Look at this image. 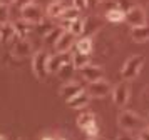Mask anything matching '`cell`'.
Returning a JSON list of instances; mask_svg holds the SVG:
<instances>
[{"label": "cell", "instance_id": "12", "mask_svg": "<svg viewBox=\"0 0 149 140\" xmlns=\"http://www.w3.org/2000/svg\"><path fill=\"white\" fill-rule=\"evenodd\" d=\"M12 55L15 57H27V55H34L32 53V43L27 39H20L19 42H15L12 47Z\"/></svg>", "mask_w": 149, "mask_h": 140}, {"label": "cell", "instance_id": "27", "mask_svg": "<svg viewBox=\"0 0 149 140\" xmlns=\"http://www.w3.org/2000/svg\"><path fill=\"white\" fill-rule=\"evenodd\" d=\"M8 22V7L0 3V23Z\"/></svg>", "mask_w": 149, "mask_h": 140}, {"label": "cell", "instance_id": "2", "mask_svg": "<svg viewBox=\"0 0 149 140\" xmlns=\"http://www.w3.org/2000/svg\"><path fill=\"white\" fill-rule=\"evenodd\" d=\"M144 62H146L144 55H139V53H137V55H131L121 68L122 80H129V82L134 80L136 77L141 73V68H142V65H144Z\"/></svg>", "mask_w": 149, "mask_h": 140}, {"label": "cell", "instance_id": "15", "mask_svg": "<svg viewBox=\"0 0 149 140\" xmlns=\"http://www.w3.org/2000/svg\"><path fill=\"white\" fill-rule=\"evenodd\" d=\"M17 35L14 22H5V23H0V42L2 43H7Z\"/></svg>", "mask_w": 149, "mask_h": 140}, {"label": "cell", "instance_id": "6", "mask_svg": "<svg viewBox=\"0 0 149 140\" xmlns=\"http://www.w3.org/2000/svg\"><path fill=\"white\" fill-rule=\"evenodd\" d=\"M72 62V53L70 52H57L55 55H50L47 60V70L49 73H57V70L61 68L64 63Z\"/></svg>", "mask_w": 149, "mask_h": 140}, {"label": "cell", "instance_id": "38", "mask_svg": "<svg viewBox=\"0 0 149 140\" xmlns=\"http://www.w3.org/2000/svg\"><path fill=\"white\" fill-rule=\"evenodd\" d=\"M89 140H99V139H97V137H95V139H89Z\"/></svg>", "mask_w": 149, "mask_h": 140}, {"label": "cell", "instance_id": "3", "mask_svg": "<svg viewBox=\"0 0 149 140\" xmlns=\"http://www.w3.org/2000/svg\"><path fill=\"white\" fill-rule=\"evenodd\" d=\"M49 55L45 50H37V52L32 55V70H34L35 77L39 80H45L49 75V70H47V60H49Z\"/></svg>", "mask_w": 149, "mask_h": 140}, {"label": "cell", "instance_id": "8", "mask_svg": "<svg viewBox=\"0 0 149 140\" xmlns=\"http://www.w3.org/2000/svg\"><path fill=\"white\" fill-rule=\"evenodd\" d=\"M79 72H81L82 79L87 80V82H95V80L104 79V67H101V65H92V63H89V65L82 67Z\"/></svg>", "mask_w": 149, "mask_h": 140}, {"label": "cell", "instance_id": "26", "mask_svg": "<svg viewBox=\"0 0 149 140\" xmlns=\"http://www.w3.org/2000/svg\"><path fill=\"white\" fill-rule=\"evenodd\" d=\"M84 132L87 133V137L89 139H95L97 135H99V125H97V122H94L92 125H89Z\"/></svg>", "mask_w": 149, "mask_h": 140}, {"label": "cell", "instance_id": "21", "mask_svg": "<svg viewBox=\"0 0 149 140\" xmlns=\"http://www.w3.org/2000/svg\"><path fill=\"white\" fill-rule=\"evenodd\" d=\"M104 17L109 22H122V20H126V12L122 10L121 7H116V8L106 10V15Z\"/></svg>", "mask_w": 149, "mask_h": 140}, {"label": "cell", "instance_id": "29", "mask_svg": "<svg viewBox=\"0 0 149 140\" xmlns=\"http://www.w3.org/2000/svg\"><path fill=\"white\" fill-rule=\"evenodd\" d=\"M30 3H34V0H15L14 2V5L15 7H19V8H25L27 5H30Z\"/></svg>", "mask_w": 149, "mask_h": 140}, {"label": "cell", "instance_id": "16", "mask_svg": "<svg viewBox=\"0 0 149 140\" xmlns=\"http://www.w3.org/2000/svg\"><path fill=\"white\" fill-rule=\"evenodd\" d=\"M65 8H67V7H65V3H64V0H52V2L47 5L45 15H47L49 19H57V17L62 15V12H64Z\"/></svg>", "mask_w": 149, "mask_h": 140}, {"label": "cell", "instance_id": "11", "mask_svg": "<svg viewBox=\"0 0 149 140\" xmlns=\"http://www.w3.org/2000/svg\"><path fill=\"white\" fill-rule=\"evenodd\" d=\"M82 90H84V87H82L79 82L69 80V82H65V83L59 88V93H61L65 100H69V99H72L74 95H77L79 92H82Z\"/></svg>", "mask_w": 149, "mask_h": 140}, {"label": "cell", "instance_id": "35", "mask_svg": "<svg viewBox=\"0 0 149 140\" xmlns=\"http://www.w3.org/2000/svg\"><path fill=\"white\" fill-rule=\"evenodd\" d=\"M42 140H54L50 135H45V137H42Z\"/></svg>", "mask_w": 149, "mask_h": 140}, {"label": "cell", "instance_id": "7", "mask_svg": "<svg viewBox=\"0 0 149 140\" xmlns=\"http://www.w3.org/2000/svg\"><path fill=\"white\" fill-rule=\"evenodd\" d=\"M22 19L30 22V23H40L44 20V10L39 3H30L25 8H22Z\"/></svg>", "mask_w": 149, "mask_h": 140}, {"label": "cell", "instance_id": "32", "mask_svg": "<svg viewBox=\"0 0 149 140\" xmlns=\"http://www.w3.org/2000/svg\"><path fill=\"white\" fill-rule=\"evenodd\" d=\"M102 2H104V0H87V3H89L91 8H95L97 5H101Z\"/></svg>", "mask_w": 149, "mask_h": 140}, {"label": "cell", "instance_id": "4", "mask_svg": "<svg viewBox=\"0 0 149 140\" xmlns=\"http://www.w3.org/2000/svg\"><path fill=\"white\" fill-rule=\"evenodd\" d=\"M131 99V83L129 80H122L116 87H112V102L116 107H124Z\"/></svg>", "mask_w": 149, "mask_h": 140}, {"label": "cell", "instance_id": "25", "mask_svg": "<svg viewBox=\"0 0 149 140\" xmlns=\"http://www.w3.org/2000/svg\"><path fill=\"white\" fill-rule=\"evenodd\" d=\"M81 15V10L79 8H75L74 5L72 7H67L64 12H62V15H61V19L62 20H69V22H72V20H75L77 17Z\"/></svg>", "mask_w": 149, "mask_h": 140}, {"label": "cell", "instance_id": "22", "mask_svg": "<svg viewBox=\"0 0 149 140\" xmlns=\"http://www.w3.org/2000/svg\"><path fill=\"white\" fill-rule=\"evenodd\" d=\"M15 25V30H17V35L20 37V39H27V35L30 33V22L24 19H19L14 22Z\"/></svg>", "mask_w": 149, "mask_h": 140}, {"label": "cell", "instance_id": "1", "mask_svg": "<svg viewBox=\"0 0 149 140\" xmlns=\"http://www.w3.org/2000/svg\"><path fill=\"white\" fill-rule=\"evenodd\" d=\"M117 125L126 132H136V130H142L144 128V120L137 115L136 112L131 110H122L117 117Z\"/></svg>", "mask_w": 149, "mask_h": 140}, {"label": "cell", "instance_id": "19", "mask_svg": "<svg viewBox=\"0 0 149 140\" xmlns=\"http://www.w3.org/2000/svg\"><path fill=\"white\" fill-rule=\"evenodd\" d=\"M91 63V55L89 53H82V52H75L72 55V65L75 67V70H81L82 67H86Z\"/></svg>", "mask_w": 149, "mask_h": 140}, {"label": "cell", "instance_id": "37", "mask_svg": "<svg viewBox=\"0 0 149 140\" xmlns=\"http://www.w3.org/2000/svg\"><path fill=\"white\" fill-rule=\"evenodd\" d=\"M146 123H148V127H149V115H148V119H146Z\"/></svg>", "mask_w": 149, "mask_h": 140}, {"label": "cell", "instance_id": "14", "mask_svg": "<svg viewBox=\"0 0 149 140\" xmlns=\"http://www.w3.org/2000/svg\"><path fill=\"white\" fill-rule=\"evenodd\" d=\"M131 39L134 40L136 43H142L149 40V25H137V27H131Z\"/></svg>", "mask_w": 149, "mask_h": 140}, {"label": "cell", "instance_id": "41", "mask_svg": "<svg viewBox=\"0 0 149 140\" xmlns=\"http://www.w3.org/2000/svg\"><path fill=\"white\" fill-rule=\"evenodd\" d=\"M19 140H24V139H19Z\"/></svg>", "mask_w": 149, "mask_h": 140}, {"label": "cell", "instance_id": "36", "mask_svg": "<svg viewBox=\"0 0 149 140\" xmlns=\"http://www.w3.org/2000/svg\"><path fill=\"white\" fill-rule=\"evenodd\" d=\"M0 140H7L5 139V135H0Z\"/></svg>", "mask_w": 149, "mask_h": 140}, {"label": "cell", "instance_id": "33", "mask_svg": "<svg viewBox=\"0 0 149 140\" xmlns=\"http://www.w3.org/2000/svg\"><path fill=\"white\" fill-rule=\"evenodd\" d=\"M117 140H134V137H131V135H121V137H117Z\"/></svg>", "mask_w": 149, "mask_h": 140}, {"label": "cell", "instance_id": "10", "mask_svg": "<svg viewBox=\"0 0 149 140\" xmlns=\"http://www.w3.org/2000/svg\"><path fill=\"white\" fill-rule=\"evenodd\" d=\"M75 39H77L75 35H72L69 30H65V32L61 35V39L54 43L55 52H59V53H61V52H69V50L75 45Z\"/></svg>", "mask_w": 149, "mask_h": 140}, {"label": "cell", "instance_id": "30", "mask_svg": "<svg viewBox=\"0 0 149 140\" xmlns=\"http://www.w3.org/2000/svg\"><path fill=\"white\" fill-rule=\"evenodd\" d=\"M142 103L149 107V87L142 90Z\"/></svg>", "mask_w": 149, "mask_h": 140}, {"label": "cell", "instance_id": "17", "mask_svg": "<svg viewBox=\"0 0 149 140\" xmlns=\"http://www.w3.org/2000/svg\"><path fill=\"white\" fill-rule=\"evenodd\" d=\"M65 32L64 30V27L61 25H55L52 27V28H49V32L44 35V43H55L57 40L61 39V35Z\"/></svg>", "mask_w": 149, "mask_h": 140}, {"label": "cell", "instance_id": "31", "mask_svg": "<svg viewBox=\"0 0 149 140\" xmlns=\"http://www.w3.org/2000/svg\"><path fill=\"white\" fill-rule=\"evenodd\" d=\"M139 137L142 140H149V127H144L142 130H139Z\"/></svg>", "mask_w": 149, "mask_h": 140}, {"label": "cell", "instance_id": "28", "mask_svg": "<svg viewBox=\"0 0 149 140\" xmlns=\"http://www.w3.org/2000/svg\"><path fill=\"white\" fill-rule=\"evenodd\" d=\"M72 5H74L75 8H79L81 12H84V10H87L89 8L87 0H72Z\"/></svg>", "mask_w": 149, "mask_h": 140}, {"label": "cell", "instance_id": "20", "mask_svg": "<svg viewBox=\"0 0 149 140\" xmlns=\"http://www.w3.org/2000/svg\"><path fill=\"white\" fill-rule=\"evenodd\" d=\"M75 72V67L72 65V62H67V63H64V65L57 70V77L64 82H69V80H72V75Z\"/></svg>", "mask_w": 149, "mask_h": 140}, {"label": "cell", "instance_id": "13", "mask_svg": "<svg viewBox=\"0 0 149 140\" xmlns=\"http://www.w3.org/2000/svg\"><path fill=\"white\" fill-rule=\"evenodd\" d=\"M89 102H91V95H89L87 90H82L79 92L77 95H74L72 99L67 100V105L70 108H84V107L89 105Z\"/></svg>", "mask_w": 149, "mask_h": 140}, {"label": "cell", "instance_id": "9", "mask_svg": "<svg viewBox=\"0 0 149 140\" xmlns=\"http://www.w3.org/2000/svg\"><path fill=\"white\" fill-rule=\"evenodd\" d=\"M126 22L131 27H137V25H144L146 23V13L141 7H131L129 10H126Z\"/></svg>", "mask_w": 149, "mask_h": 140}, {"label": "cell", "instance_id": "40", "mask_svg": "<svg viewBox=\"0 0 149 140\" xmlns=\"http://www.w3.org/2000/svg\"><path fill=\"white\" fill-rule=\"evenodd\" d=\"M57 140H65V139H57Z\"/></svg>", "mask_w": 149, "mask_h": 140}, {"label": "cell", "instance_id": "39", "mask_svg": "<svg viewBox=\"0 0 149 140\" xmlns=\"http://www.w3.org/2000/svg\"><path fill=\"white\" fill-rule=\"evenodd\" d=\"M134 140H142V139H141V137H139V139H134Z\"/></svg>", "mask_w": 149, "mask_h": 140}, {"label": "cell", "instance_id": "34", "mask_svg": "<svg viewBox=\"0 0 149 140\" xmlns=\"http://www.w3.org/2000/svg\"><path fill=\"white\" fill-rule=\"evenodd\" d=\"M15 0H0V3H2V5H12V3H14Z\"/></svg>", "mask_w": 149, "mask_h": 140}, {"label": "cell", "instance_id": "18", "mask_svg": "<svg viewBox=\"0 0 149 140\" xmlns=\"http://www.w3.org/2000/svg\"><path fill=\"white\" fill-rule=\"evenodd\" d=\"M67 30L72 33V35H75V37H81L82 33L86 32V19L77 17L75 20H72V22H70V25H69Z\"/></svg>", "mask_w": 149, "mask_h": 140}, {"label": "cell", "instance_id": "23", "mask_svg": "<svg viewBox=\"0 0 149 140\" xmlns=\"http://www.w3.org/2000/svg\"><path fill=\"white\" fill-rule=\"evenodd\" d=\"M95 122V115L92 112H84L79 115V119H77V127L82 128V130H86L89 125H92Z\"/></svg>", "mask_w": 149, "mask_h": 140}, {"label": "cell", "instance_id": "5", "mask_svg": "<svg viewBox=\"0 0 149 140\" xmlns=\"http://www.w3.org/2000/svg\"><path fill=\"white\" fill-rule=\"evenodd\" d=\"M87 92L91 97L102 99V97H106V95H109V93L112 92V85H111L109 80L101 79V80H95V82H89Z\"/></svg>", "mask_w": 149, "mask_h": 140}, {"label": "cell", "instance_id": "24", "mask_svg": "<svg viewBox=\"0 0 149 140\" xmlns=\"http://www.w3.org/2000/svg\"><path fill=\"white\" fill-rule=\"evenodd\" d=\"M75 50L82 53H91L92 52V40L91 37H84V39H79L75 42Z\"/></svg>", "mask_w": 149, "mask_h": 140}]
</instances>
